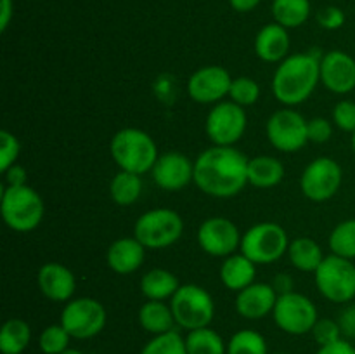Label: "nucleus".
<instances>
[{
	"label": "nucleus",
	"instance_id": "nucleus-18",
	"mask_svg": "<svg viewBox=\"0 0 355 354\" xmlns=\"http://www.w3.org/2000/svg\"><path fill=\"white\" fill-rule=\"evenodd\" d=\"M37 283L42 294L52 302L71 301L76 290V280L73 271L59 262L44 264L38 269Z\"/></svg>",
	"mask_w": 355,
	"mask_h": 354
},
{
	"label": "nucleus",
	"instance_id": "nucleus-9",
	"mask_svg": "<svg viewBox=\"0 0 355 354\" xmlns=\"http://www.w3.org/2000/svg\"><path fill=\"white\" fill-rule=\"evenodd\" d=\"M61 325L71 335V339H92L106 326V309L97 298H73L62 309Z\"/></svg>",
	"mask_w": 355,
	"mask_h": 354
},
{
	"label": "nucleus",
	"instance_id": "nucleus-22",
	"mask_svg": "<svg viewBox=\"0 0 355 354\" xmlns=\"http://www.w3.org/2000/svg\"><path fill=\"white\" fill-rule=\"evenodd\" d=\"M255 276L257 264L252 262L245 253H232L222 262L220 280L229 290L241 292L243 288L255 283Z\"/></svg>",
	"mask_w": 355,
	"mask_h": 354
},
{
	"label": "nucleus",
	"instance_id": "nucleus-25",
	"mask_svg": "<svg viewBox=\"0 0 355 354\" xmlns=\"http://www.w3.org/2000/svg\"><path fill=\"white\" fill-rule=\"evenodd\" d=\"M180 283L179 278L168 269H156L148 271L141 280V290L148 301H163L172 298L175 292L179 290Z\"/></svg>",
	"mask_w": 355,
	"mask_h": 354
},
{
	"label": "nucleus",
	"instance_id": "nucleus-32",
	"mask_svg": "<svg viewBox=\"0 0 355 354\" xmlns=\"http://www.w3.org/2000/svg\"><path fill=\"white\" fill-rule=\"evenodd\" d=\"M227 354H267V342L255 330H239L227 342Z\"/></svg>",
	"mask_w": 355,
	"mask_h": 354
},
{
	"label": "nucleus",
	"instance_id": "nucleus-20",
	"mask_svg": "<svg viewBox=\"0 0 355 354\" xmlns=\"http://www.w3.org/2000/svg\"><path fill=\"white\" fill-rule=\"evenodd\" d=\"M291 40L288 28L281 26L276 21L260 28L255 37V54L266 62H281L288 58Z\"/></svg>",
	"mask_w": 355,
	"mask_h": 354
},
{
	"label": "nucleus",
	"instance_id": "nucleus-5",
	"mask_svg": "<svg viewBox=\"0 0 355 354\" xmlns=\"http://www.w3.org/2000/svg\"><path fill=\"white\" fill-rule=\"evenodd\" d=\"M182 233V217L172 208H153L144 212L134 226V236L149 250H163L175 245Z\"/></svg>",
	"mask_w": 355,
	"mask_h": 354
},
{
	"label": "nucleus",
	"instance_id": "nucleus-31",
	"mask_svg": "<svg viewBox=\"0 0 355 354\" xmlns=\"http://www.w3.org/2000/svg\"><path fill=\"white\" fill-rule=\"evenodd\" d=\"M328 245L331 253L345 259H355V219H347V221L336 224L331 235L328 238Z\"/></svg>",
	"mask_w": 355,
	"mask_h": 354
},
{
	"label": "nucleus",
	"instance_id": "nucleus-17",
	"mask_svg": "<svg viewBox=\"0 0 355 354\" xmlns=\"http://www.w3.org/2000/svg\"><path fill=\"white\" fill-rule=\"evenodd\" d=\"M321 82L329 92L349 94L355 89V59L343 51H329L321 59Z\"/></svg>",
	"mask_w": 355,
	"mask_h": 354
},
{
	"label": "nucleus",
	"instance_id": "nucleus-40",
	"mask_svg": "<svg viewBox=\"0 0 355 354\" xmlns=\"http://www.w3.org/2000/svg\"><path fill=\"white\" fill-rule=\"evenodd\" d=\"M307 132H309V141L322 144V142L331 139L333 125L328 118H322V117L312 118V120L307 121Z\"/></svg>",
	"mask_w": 355,
	"mask_h": 354
},
{
	"label": "nucleus",
	"instance_id": "nucleus-28",
	"mask_svg": "<svg viewBox=\"0 0 355 354\" xmlns=\"http://www.w3.org/2000/svg\"><path fill=\"white\" fill-rule=\"evenodd\" d=\"M31 340V328L24 319L10 318L0 330L2 354H23Z\"/></svg>",
	"mask_w": 355,
	"mask_h": 354
},
{
	"label": "nucleus",
	"instance_id": "nucleus-6",
	"mask_svg": "<svg viewBox=\"0 0 355 354\" xmlns=\"http://www.w3.org/2000/svg\"><path fill=\"white\" fill-rule=\"evenodd\" d=\"M170 307H172L177 326L189 332L210 326L215 316V304L211 295L203 287L194 283L180 285L175 295L170 298Z\"/></svg>",
	"mask_w": 355,
	"mask_h": 354
},
{
	"label": "nucleus",
	"instance_id": "nucleus-34",
	"mask_svg": "<svg viewBox=\"0 0 355 354\" xmlns=\"http://www.w3.org/2000/svg\"><path fill=\"white\" fill-rule=\"evenodd\" d=\"M260 97V85L250 76H238L232 78L231 90H229V99L232 103L239 104L243 108H248L255 104Z\"/></svg>",
	"mask_w": 355,
	"mask_h": 354
},
{
	"label": "nucleus",
	"instance_id": "nucleus-27",
	"mask_svg": "<svg viewBox=\"0 0 355 354\" xmlns=\"http://www.w3.org/2000/svg\"><path fill=\"white\" fill-rule=\"evenodd\" d=\"M311 0H272L270 12L281 26L293 30L311 17Z\"/></svg>",
	"mask_w": 355,
	"mask_h": 354
},
{
	"label": "nucleus",
	"instance_id": "nucleus-39",
	"mask_svg": "<svg viewBox=\"0 0 355 354\" xmlns=\"http://www.w3.org/2000/svg\"><path fill=\"white\" fill-rule=\"evenodd\" d=\"M318 23L319 26L324 28V30H329V31L340 30V28L345 24V12L336 6L322 7V9L318 12Z\"/></svg>",
	"mask_w": 355,
	"mask_h": 354
},
{
	"label": "nucleus",
	"instance_id": "nucleus-44",
	"mask_svg": "<svg viewBox=\"0 0 355 354\" xmlns=\"http://www.w3.org/2000/svg\"><path fill=\"white\" fill-rule=\"evenodd\" d=\"M270 285H272L274 290L277 292V295H284V294H290V292H293V280H291L290 274H286V273L277 274Z\"/></svg>",
	"mask_w": 355,
	"mask_h": 354
},
{
	"label": "nucleus",
	"instance_id": "nucleus-47",
	"mask_svg": "<svg viewBox=\"0 0 355 354\" xmlns=\"http://www.w3.org/2000/svg\"><path fill=\"white\" fill-rule=\"evenodd\" d=\"M61 354H83V353H82V351H78V349H71V347H68V349L62 351Z\"/></svg>",
	"mask_w": 355,
	"mask_h": 354
},
{
	"label": "nucleus",
	"instance_id": "nucleus-49",
	"mask_svg": "<svg viewBox=\"0 0 355 354\" xmlns=\"http://www.w3.org/2000/svg\"><path fill=\"white\" fill-rule=\"evenodd\" d=\"M281 354H283V353H281Z\"/></svg>",
	"mask_w": 355,
	"mask_h": 354
},
{
	"label": "nucleus",
	"instance_id": "nucleus-29",
	"mask_svg": "<svg viewBox=\"0 0 355 354\" xmlns=\"http://www.w3.org/2000/svg\"><path fill=\"white\" fill-rule=\"evenodd\" d=\"M142 193V179L139 174L125 172L120 170L116 176L111 179L110 194L113 201L120 207H130L139 200Z\"/></svg>",
	"mask_w": 355,
	"mask_h": 354
},
{
	"label": "nucleus",
	"instance_id": "nucleus-35",
	"mask_svg": "<svg viewBox=\"0 0 355 354\" xmlns=\"http://www.w3.org/2000/svg\"><path fill=\"white\" fill-rule=\"evenodd\" d=\"M69 339H71V335L66 332L61 323L49 325L38 337V346L44 354H61L62 351L69 347Z\"/></svg>",
	"mask_w": 355,
	"mask_h": 354
},
{
	"label": "nucleus",
	"instance_id": "nucleus-2",
	"mask_svg": "<svg viewBox=\"0 0 355 354\" xmlns=\"http://www.w3.org/2000/svg\"><path fill=\"white\" fill-rule=\"evenodd\" d=\"M321 51L291 54L279 62L272 76V94L284 106L305 103L321 80Z\"/></svg>",
	"mask_w": 355,
	"mask_h": 354
},
{
	"label": "nucleus",
	"instance_id": "nucleus-43",
	"mask_svg": "<svg viewBox=\"0 0 355 354\" xmlns=\"http://www.w3.org/2000/svg\"><path fill=\"white\" fill-rule=\"evenodd\" d=\"M318 354H355V347L347 339H342L329 346L319 347Z\"/></svg>",
	"mask_w": 355,
	"mask_h": 354
},
{
	"label": "nucleus",
	"instance_id": "nucleus-42",
	"mask_svg": "<svg viewBox=\"0 0 355 354\" xmlns=\"http://www.w3.org/2000/svg\"><path fill=\"white\" fill-rule=\"evenodd\" d=\"M3 176H6V183L7 186H24L28 179V172L24 167L17 165V163H14L10 169H7L6 172H3Z\"/></svg>",
	"mask_w": 355,
	"mask_h": 354
},
{
	"label": "nucleus",
	"instance_id": "nucleus-3",
	"mask_svg": "<svg viewBox=\"0 0 355 354\" xmlns=\"http://www.w3.org/2000/svg\"><path fill=\"white\" fill-rule=\"evenodd\" d=\"M111 156L120 170L132 174L151 172L156 160L159 158L158 146L148 132L135 127L118 130L111 139Z\"/></svg>",
	"mask_w": 355,
	"mask_h": 354
},
{
	"label": "nucleus",
	"instance_id": "nucleus-1",
	"mask_svg": "<svg viewBox=\"0 0 355 354\" xmlns=\"http://www.w3.org/2000/svg\"><path fill=\"white\" fill-rule=\"evenodd\" d=\"M248 162L234 146H211L194 162V184L208 196H236L248 184Z\"/></svg>",
	"mask_w": 355,
	"mask_h": 354
},
{
	"label": "nucleus",
	"instance_id": "nucleus-7",
	"mask_svg": "<svg viewBox=\"0 0 355 354\" xmlns=\"http://www.w3.org/2000/svg\"><path fill=\"white\" fill-rule=\"evenodd\" d=\"M315 287L321 295L335 304H347L355 298V264L331 253L324 257L321 266L315 269Z\"/></svg>",
	"mask_w": 355,
	"mask_h": 354
},
{
	"label": "nucleus",
	"instance_id": "nucleus-46",
	"mask_svg": "<svg viewBox=\"0 0 355 354\" xmlns=\"http://www.w3.org/2000/svg\"><path fill=\"white\" fill-rule=\"evenodd\" d=\"M262 0H229V6L236 10V12H252L253 9L260 6Z\"/></svg>",
	"mask_w": 355,
	"mask_h": 354
},
{
	"label": "nucleus",
	"instance_id": "nucleus-15",
	"mask_svg": "<svg viewBox=\"0 0 355 354\" xmlns=\"http://www.w3.org/2000/svg\"><path fill=\"white\" fill-rule=\"evenodd\" d=\"M232 76L222 66L210 65L196 69L187 80V94L200 104L220 103L231 90Z\"/></svg>",
	"mask_w": 355,
	"mask_h": 354
},
{
	"label": "nucleus",
	"instance_id": "nucleus-21",
	"mask_svg": "<svg viewBox=\"0 0 355 354\" xmlns=\"http://www.w3.org/2000/svg\"><path fill=\"white\" fill-rule=\"evenodd\" d=\"M146 257V246L135 236L120 238L107 248L106 260L111 271L116 274H132L142 266Z\"/></svg>",
	"mask_w": 355,
	"mask_h": 354
},
{
	"label": "nucleus",
	"instance_id": "nucleus-38",
	"mask_svg": "<svg viewBox=\"0 0 355 354\" xmlns=\"http://www.w3.org/2000/svg\"><path fill=\"white\" fill-rule=\"evenodd\" d=\"M333 121L343 132H355V101L343 99L333 108Z\"/></svg>",
	"mask_w": 355,
	"mask_h": 354
},
{
	"label": "nucleus",
	"instance_id": "nucleus-41",
	"mask_svg": "<svg viewBox=\"0 0 355 354\" xmlns=\"http://www.w3.org/2000/svg\"><path fill=\"white\" fill-rule=\"evenodd\" d=\"M338 325L342 328L343 337L355 339V304L347 305V309H343L342 314H340Z\"/></svg>",
	"mask_w": 355,
	"mask_h": 354
},
{
	"label": "nucleus",
	"instance_id": "nucleus-10",
	"mask_svg": "<svg viewBox=\"0 0 355 354\" xmlns=\"http://www.w3.org/2000/svg\"><path fill=\"white\" fill-rule=\"evenodd\" d=\"M272 316L276 325L290 335H305L312 332L319 319L314 302L298 292L279 295Z\"/></svg>",
	"mask_w": 355,
	"mask_h": 354
},
{
	"label": "nucleus",
	"instance_id": "nucleus-11",
	"mask_svg": "<svg viewBox=\"0 0 355 354\" xmlns=\"http://www.w3.org/2000/svg\"><path fill=\"white\" fill-rule=\"evenodd\" d=\"M343 172L336 160L329 156H319L312 160L300 177V189L311 201H328L338 193L342 186Z\"/></svg>",
	"mask_w": 355,
	"mask_h": 354
},
{
	"label": "nucleus",
	"instance_id": "nucleus-36",
	"mask_svg": "<svg viewBox=\"0 0 355 354\" xmlns=\"http://www.w3.org/2000/svg\"><path fill=\"white\" fill-rule=\"evenodd\" d=\"M21 144L16 135L9 130H0V172L14 165L19 158Z\"/></svg>",
	"mask_w": 355,
	"mask_h": 354
},
{
	"label": "nucleus",
	"instance_id": "nucleus-37",
	"mask_svg": "<svg viewBox=\"0 0 355 354\" xmlns=\"http://www.w3.org/2000/svg\"><path fill=\"white\" fill-rule=\"evenodd\" d=\"M311 333L314 335V340L319 344V347L329 346V344L338 342V340L343 339L338 321H333L329 318H319Z\"/></svg>",
	"mask_w": 355,
	"mask_h": 354
},
{
	"label": "nucleus",
	"instance_id": "nucleus-12",
	"mask_svg": "<svg viewBox=\"0 0 355 354\" xmlns=\"http://www.w3.org/2000/svg\"><path fill=\"white\" fill-rule=\"evenodd\" d=\"M248 117L245 108L232 101H220L207 117V135L214 146H234L245 135Z\"/></svg>",
	"mask_w": 355,
	"mask_h": 354
},
{
	"label": "nucleus",
	"instance_id": "nucleus-24",
	"mask_svg": "<svg viewBox=\"0 0 355 354\" xmlns=\"http://www.w3.org/2000/svg\"><path fill=\"white\" fill-rule=\"evenodd\" d=\"M284 179V165L274 156H255L248 162V183L260 189L277 186Z\"/></svg>",
	"mask_w": 355,
	"mask_h": 354
},
{
	"label": "nucleus",
	"instance_id": "nucleus-26",
	"mask_svg": "<svg viewBox=\"0 0 355 354\" xmlns=\"http://www.w3.org/2000/svg\"><path fill=\"white\" fill-rule=\"evenodd\" d=\"M288 257H290L291 264L297 267L298 271L304 273H315L321 262L324 260L322 250L319 243L312 238H302L293 239L288 246Z\"/></svg>",
	"mask_w": 355,
	"mask_h": 354
},
{
	"label": "nucleus",
	"instance_id": "nucleus-14",
	"mask_svg": "<svg viewBox=\"0 0 355 354\" xmlns=\"http://www.w3.org/2000/svg\"><path fill=\"white\" fill-rule=\"evenodd\" d=\"M241 233L227 217H210L198 229L201 250L214 257H229L241 246Z\"/></svg>",
	"mask_w": 355,
	"mask_h": 354
},
{
	"label": "nucleus",
	"instance_id": "nucleus-30",
	"mask_svg": "<svg viewBox=\"0 0 355 354\" xmlns=\"http://www.w3.org/2000/svg\"><path fill=\"white\" fill-rule=\"evenodd\" d=\"M187 354H227V346L210 326L191 330L186 337Z\"/></svg>",
	"mask_w": 355,
	"mask_h": 354
},
{
	"label": "nucleus",
	"instance_id": "nucleus-8",
	"mask_svg": "<svg viewBox=\"0 0 355 354\" xmlns=\"http://www.w3.org/2000/svg\"><path fill=\"white\" fill-rule=\"evenodd\" d=\"M290 238L277 222H260L241 236V253L255 264H272L288 253Z\"/></svg>",
	"mask_w": 355,
	"mask_h": 354
},
{
	"label": "nucleus",
	"instance_id": "nucleus-4",
	"mask_svg": "<svg viewBox=\"0 0 355 354\" xmlns=\"http://www.w3.org/2000/svg\"><path fill=\"white\" fill-rule=\"evenodd\" d=\"M0 210L7 228L16 233H30L40 226L45 207L38 191L24 184L3 187Z\"/></svg>",
	"mask_w": 355,
	"mask_h": 354
},
{
	"label": "nucleus",
	"instance_id": "nucleus-33",
	"mask_svg": "<svg viewBox=\"0 0 355 354\" xmlns=\"http://www.w3.org/2000/svg\"><path fill=\"white\" fill-rule=\"evenodd\" d=\"M141 354H187L186 339L177 330L153 335V339L142 347Z\"/></svg>",
	"mask_w": 355,
	"mask_h": 354
},
{
	"label": "nucleus",
	"instance_id": "nucleus-48",
	"mask_svg": "<svg viewBox=\"0 0 355 354\" xmlns=\"http://www.w3.org/2000/svg\"><path fill=\"white\" fill-rule=\"evenodd\" d=\"M352 149H354V153H355V132L352 134Z\"/></svg>",
	"mask_w": 355,
	"mask_h": 354
},
{
	"label": "nucleus",
	"instance_id": "nucleus-16",
	"mask_svg": "<svg viewBox=\"0 0 355 354\" xmlns=\"http://www.w3.org/2000/svg\"><path fill=\"white\" fill-rule=\"evenodd\" d=\"M151 172L156 186L173 193L194 180V163L182 153L170 151L156 160Z\"/></svg>",
	"mask_w": 355,
	"mask_h": 354
},
{
	"label": "nucleus",
	"instance_id": "nucleus-19",
	"mask_svg": "<svg viewBox=\"0 0 355 354\" xmlns=\"http://www.w3.org/2000/svg\"><path fill=\"white\" fill-rule=\"evenodd\" d=\"M277 292L269 283H252L238 292L236 311L245 319H262L274 311L277 302Z\"/></svg>",
	"mask_w": 355,
	"mask_h": 354
},
{
	"label": "nucleus",
	"instance_id": "nucleus-13",
	"mask_svg": "<svg viewBox=\"0 0 355 354\" xmlns=\"http://www.w3.org/2000/svg\"><path fill=\"white\" fill-rule=\"evenodd\" d=\"M269 142L283 153H297L309 142L307 120L298 111L283 108L270 115L266 125Z\"/></svg>",
	"mask_w": 355,
	"mask_h": 354
},
{
	"label": "nucleus",
	"instance_id": "nucleus-23",
	"mask_svg": "<svg viewBox=\"0 0 355 354\" xmlns=\"http://www.w3.org/2000/svg\"><path fill=\"white\" fill-rule=\"evenodd\" d=\"M139 323L142 328L151 335H162V333L175 330V318L170 305L163 301H148L139 309Z\"/></svg>",
	"mask_w": 355,
	"mask_h": 354
},
{
	"label": "nucleus",
	"instance_id": "nucleus-45",
	"mask_svg": "<svg viewBox=\"0 0 355 354\" xmlns=\"http://www.w3.org/2000/svg\"><path fill=\"white\" fill-rule=\"evenodd\" d=\"M14 16L12 0H2V10H0V31H6Z\"/></svg>",
	"mask_w": 355,
	"mask_h": 354
}]
</instances>
